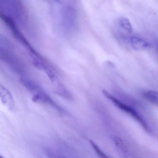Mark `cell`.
Instances as JSON below:
<instances>
[{"label": "cell", "mask_w": 158, "mask_h": 158, "mask_svg": "<svg viewBox=\"0 0 158 158\" xmlns=\"http://www.w3.org/2000/svg\"><path fill=\"white\" fill-rule=\"evenodd\" d=\"M2 10L3 14L14 19L23 20L24 17L23 9L19 0H1Z\"/></svg>", "instance_id": "cell-1"}, {"label": "cell", "mask_w": 158, "mask_h": 158, "mask_svg": "<svg viewBox=\"0 0 158 158\" xmlns=\"http://www.w3.org/2000/svg\"><path fill=\"white\" fill-rule=\"evenodd\" d=\"M120 26L126 31L127 33L131 34L133 32V29L130 21L126 17H121L119 20Z\"/></svg>", "instance_id": "cell-7"}, {"label": "cell", "mask_w": 158, "mask_h": 158, "mask_svg": "<svg viewBox=\"0 0 158 158\" xmlns=\"http://www.w3.org/2000/svg\"><path fill=\"white\" fill-rule=\"evenodd\" d=\"M90 144L92 145V147H93V148L95 150L96 152H97V154H98L99 156L101 158H108L109 157L104 153V152H102V151L100 149V148H99L98 146L93 141V140H90Z\"/></svg>", "instance_id": "cell-8"}, {"label": "cell", "mask_w": 158, "mask_h": 158, "mask_svg": "<svg viewBox=\"0 0 158 158\" xmlns=\"http://www.w3.org/2000/svg\"><path fill=\"white\" fill-rule=\"evenodd\" d=\"M129 41L132 48L135 50H142L151 47V45L148 42L136 37H131Z\"/></svg>", "instance_id": "cell-4"}, {"label": "cell", "mask_w": 158, "mask_h": 158, "mask_svg": "<svg viewBox=\"0 0 158 158\" xmlns=\"http://www.w3.org/2000/svg\"><path fill=\"white\" fill-rule=\"evenodd\" d=\"M143 97L150 103L158 105V92L154 90H148L143 93Z\"/></svg>", "instance_id": "cell-5"}, {"label": "cell", "mask_w": 158, "mask_h": 158, "mask_svg": "<svg viewBox=\"0 0 158 158\" xmlns=\"http://www.w3.org/2000/svg\"><path fill=\"white\" fill-rule=\"evenodd\" d=\"M113 140L115 147L121 152L124 155H128V149L123 140L120 138L116 136L114 137Z\"/></svg>", "instance_id": "cell-6"}, {"label": "cell", "mask_w": 158, "mask_h": 158, "mask_svg": "<svg viewBox=\"0 0 158 158\" xmlns=\"http://www.w3.org/2000/svg\"><path fill=\"white\" fill-rule=\"evenodd\" d=\"M0 96L2 103L9 107L10 110L14 108L15 102L9 90L3 86H0Z\"/></svg>", "instance_id": "cell-3"}, {"label": "cell", "mask_w": 158, "mask_h": 158, "mask_svg": "<svg viewBox=\"0 0 158 158\" xmlns=\"http://www.w3.org/2000/svg\"><path fill=\"white\" fill-rule=\"evenodd\" d=\"M156 52H157V54H158V43H157L156 45Z\"/></svg>", "instance_id": "cell-10"}, {"label": "cell", "mask_w": 158, "mask_h": 158, "mask_svg": "<svg viewBox=\"0 0 158 158\" xmlns=\"http://www.w3.org/2000/svg\"><path fill=\"white\" fill-rule=\"evenodd\" d=\"M102 92L105 97L108 98L113 103H114V105H116L118 108L127 113L129 114L131 116L133 117V118L136 120L140 124L142 127H143V128L148 133H151V130L149 127L148 125L147 124V123L143 120V119L141 118V116L137 112L135 109L131 108V107L126 105L125 103H123L122 102L117 99L110 93L108 92L107 90L103 89L102 90Z\"/></svg>", "instance_id": "cell-2"}, {"label": "cell", "mask_w": 158, "mask_h": 158, "mask_svg": "<svg viewBox=\"0 0 158 158\" xmlns=\"http://www.w3.org/2000/svg\"><path fill=\"white\" fill-rule=\"evenodd\" d=\"M43 70L46 72L47 75L48 76L49 78V79H50L52 83H54L56 82L57 80V77H56L55 75L54 74V73H53L49 68H48L47 66H46Z\"/></svg>", "instance_id": "cell-9"}]
</instances>
